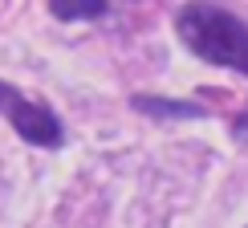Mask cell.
<instances>
[{"mask_svg":"<svg viewBox=\"0 0 248 228\" xmlns=\"http://www.w3.org/2000/svg\"><path fill=\"white\" fill-rule=\"evenodd\" d=\"M175 37L208 65L248 74V20L208 0H191L175 13Z\"/></svg>","mask_w":248,"mask_h":228,"instance_id":"1","label":"cell"},{"mask_svg":"<svg viewBox=\"0 0 248 228\" xmlns=\"http://www.w3.org/2000/svg\"><path fill=\"white\" fill-rule=\"evenodd\" d=\"M49 13L65 25L74 20H102L110 13V0H49Z\"/></svg>","mask_w":248,"mask_h":228,"instance_id":"4","label":"cell"},{"mask_svg":"<svg viewBox=\"0 0 248 228\" xmlns=\"http://www.w3.org/2000/svg\"><path fill=\"white\" fill-rule=\"evenodd\" d=\"M16 94H20V90H16V86H8V81H0V114H4V110H8V102H13Z\"/></svg>","mask_w":248,"mask_h":228,"instance_id":"5","label":"cell"},{"mask_svg":"<svg viewBox=\"0 0 248 228\" xmlns=\"http://www.w3.org/2000/svg\"><path fill=\"white\" fill-rule=\"evenodd\" d=\"M130 106L139 114L151 118H208V110L195 106V102H179V98H159V94H134Z\"/></svg>","mask_w":248,"mask_h":228,"instance_id":"3","label":"cell"},{"mask_svg":"<svg viewBox=\"0 0 248 228\" xmlns=\"http://www.w3.org/2000/svg\"><path fill=\"white\" fill-rule=\"evenodd\" d=\"M8 127H13L25 143H33V147H61L65 143V127H61V118L49 106H41V102L16 94L13 102H8L4 110Z\"/></svg>","mask_w":248,"mask_h":228,"instance_id":"2","label":"cell"}]
</instances>
